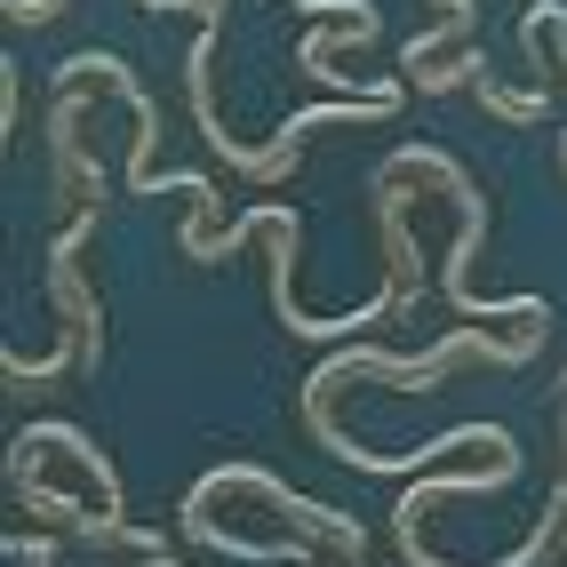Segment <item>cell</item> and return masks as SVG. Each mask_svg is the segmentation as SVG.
<instances>
[{
    "mask_svg": "<svg viewBox=\"0 0 567 567\" xmlns=\"http://www.w3.org/2000/svg\"><path fill=\"white\" fill-rule=\"evenodd\" d=\"M472 89H480V104L487 112H496V121H544V112H551V89H527V96H512V89H496V72H472Z\"/></svg>",
    "mask_w": 567,
    "mask_h": 567,
    "instance_id": "cell-2",
    "label": "cell"
},
{
    "mask_svg": "<svg viewBox=\"0 0 567 567\" xmlns=\"http://www.w3.org/2000/svg\"><path fill=\"white\" fill-rule=\"evenodd\" d=\"M96 233V216L81 208L56 233V248H49V305L72 320V336H81V368H96L104 360V312H96V296H89V280H81V240Z\"/></svg>",
    "mask_w": 567,
    "mask_h": 567,
    "instance_id": "cell-1",
    "label": "cell"
}]
</instances>
